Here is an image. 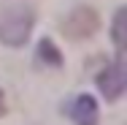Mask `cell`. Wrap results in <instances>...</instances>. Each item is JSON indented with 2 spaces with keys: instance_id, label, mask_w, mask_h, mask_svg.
<instances>
[{
  "instance_id": "cell-2",
  "label": "cell",
  "mask_w": 127,
  "mask_h": 125,
  "mask_svg": "<svg viewBox=\"0 0 127 125\" xmlns=\"http://www.w3.org/2000/svg\"><path fill=\"white\" fill-rule=\"evenodd\" d=\"M97 87H100L103 98L111 101V103L125 95V90H127V68H125V54L122 52L114 57V63H108L97 74Z\"/></svg>"
},
{
  "instance_id": "cell-3",
  "label": "cell",
  "mask_w": 127,
  "mask_h": 125,
  "mask_svg": "<svg viewBox=\"0 0 127 125\" xmlns=\"http://www.w3.org/2000/svg\"><path fill=\"white\" fill-rule=\"evenodd\" d=\"M97 27H100V16H97V11L89 8V5H78V8H73V11L65 16V22H62V33H65L68 38H73V41H81V38L95 35Z\"/></svg>"
},
{
  "instance_id": "cell-7",
  "label": "cell",
  "mask_w": 127,
  "mask_h": 125,
  "mask_svg": "<svg viewBox=\"0 0 127 125\" xmlns=\"http://www.w3.org/2000/svg\"><path fill=\"white\" fill-rule=\"evenodd\" d=\"M5 114V95H3V90H0V117Z\"/></svg>"
},
{
  "instance_id": "cell-6",
  "label": "cell",
  "mask_w": 127,
  "mask_h": 125,
  "mask_svg": "<svg viewBox=\"0 0 127 125\" xmlns=\"http://www.w3.org/2000/svg\"><path fill=\"white\" fill-rule=\"evenodd\" d=\"M125 16H127L125 8H116L114 22H111V38H114V44H116V52L125 49Z\"/></svg>"
},
{
  "instance_id": "cell-5",
  "label": "cell",
  "mask_w": 127,
  "mask_h": 125,
  "mask_svg": "<svg viewBox=\"0 0 127 125\" xmlns=\"http://www.w3.org/2000/svg\"><path fill=\"white\" fill-rule=\"evenodd\" d=\"M38 63L49 65V68H60L62 65V52L57 49L49 38H41V44H38Z\"/></svg>"
},
{
  "instance_id": "cell-1",
  "label": "cell",
  "mask_w": 127,
  "mask_h": 125,
  "mask_svg": "<svg viewBox=\"0 0 127 125\" xmlns=\"http://www.w3.org/2000/svg\"><path fill=\"white\" fill-rule=\"evenodd\" d=\"M32 8L30 5H11L0 14V41L5 46H25L32 33Z\"/></svg>"
},
{
  "instance_id": "cell-4",
  "label": "cell",
  "mask_w": 127,
  "mask_h": 125,
  "mask_svg": "<svg viewBox=\"0 0 127 125\" xmlns=\"http://www.w3.org/2000/svg\"><path fill=\"white\" fill-rule=\"evenodd\" d=\"M68 114L76 125H97L100 123V109H97V101L87 93H81L70 101L68 106Z\"/></svg>"
}]
</instances>
